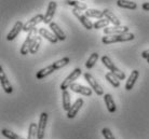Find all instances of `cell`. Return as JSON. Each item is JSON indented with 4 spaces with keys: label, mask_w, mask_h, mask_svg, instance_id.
Here are the masks:
<instances>
[{
    "label": "cell",
    "mask_w": 149,
    "mask_h": 139,
    "mask_svg": "<svg viewBox=\"0 0 149 139\" xmlns=\"http://www.w3.org/2000/svg\"><path fill=\"white\" fill-rule=\"evenodd\" d=\"M56 8H57V4H56L55 1H50L48 6V9H47V12L45 14V19H43V23L45 24H51L52 23V19L54 17V14H55Z\"/></svg>",
    "instance_id": "9"
},
{
    "label": "cell",
    "mask_w": 149,
    "mask_h": 139,
    "mask_svg": "<svg viewBox=\"0 0 149 139\" xmlns=\"http://www.w3.org/2000/svg\"><path fill=\"white\" fill-rule=\"evenodd\" d=\"M37 129H38V125H36V123H30L29 127H28L27 139H36L37 138Z\"/></svg>",
    "instance_id": "28"
},
{
    "label": "cell",
    "mask_w": 149,
    "mask_h": 139,
    "mask_svg": "<svg viewBox=\"0 0 149 139\" xmlns=\"http://www.w3.org/2000/svg\"><path fill=\"white\" fill-rule=\"evenodd\" d=\"M83 104H84L83 99H82V98H78V99L74 102V105L70 107L69 111L67 112L68 119H74V118L77 115V113L79 112V110L81 109V107L83 106Z\"/></svg>",
    "instance_id": "14"
},
{
    "label": "cell",
    "mask_w": 149,
    "mask_h": 139,
    "mask_svg": "<svg viewBox=\"0 0 149 139\" xmlns=\"http://www.w3.org/2000/svg\"><path fill=\"white\" fill-rule=\"evenodd\" d=\"M142 56L144 57V58H146V59H148V58H149V50H146V51H144V52L142 53Z\"/></svg>",
    "instance_id": "33"
},
{
    "label": "cell",
    "mask_w": 149,
    "mask_h": 139,
    "mask_svg": "<svg viewBox=\"0 0 149 139\" xmlns=\"http://www.w3.org/2000/svg\"><path fill=\"white\" fill-rule=\"evenodd\" d=\"M130 33L129 31V27L127 26H111L104 28V35L105 36H110V35H119V34H127Z\"/></svg>",
    "instance_id": "10"
},
{
    "label": "cell",
    "mask_w": 149,
    "mask_h": 139,
    "mask_svg": "<svg viewBox=\"0 0 149 139\" xmlns=\"http://www.w3.org/2000/svg\"><path fill=\"white\" fill-rule=\"evenodd\" d=\"M117 4H118V7L122 8V9H127V10H135L137 8V4L135 2L129 1V0H118Z\"/></svg>",
    "instance_id": "24"
},
{
    "label": "cell",
    "mask_w": 149,
    "mask_h": 139,
    "mask_svg": "<svg viewBox=\"0 0 149 139\" xmlns=\"http://www.w3.org/2000/svg\"><path fill=\"white\" fill-rule=\"evenodd\" d=\"M72 14H74V16L80 21V23L83 25V27H84L86 29L91 30V29H93L94 28L93 24H92V22L89 19V17H88L86 14H82L79 10H77V9H72Z\"/></svg>",
    "instance_id": "8"
},
{
    "label": "cell",
    "mask_w": 149,
    "mask_h": 139,
    "mask_svg": "<svg viewBox=\"0 0 149 139\" xmlns=\"http://www.w3.org/2000/svg\"><path fill=\"white\" fill-rule=\"evenodd\" d=\"M138 77H139V71L138 70H133V71L131 72L130 77H129V79L127 80V83H125V90L131 91L133 89L136 80L138 79Z\"/></svg>",
    "instance_id": "18"
},
{
    "label": "cell",
    "mask_w": 149,
    "mask_h": 139,
    "mask_svg": "<svg viewBox=\"0 0 149 139\" xmlns=\"http://www.w3.org/2000/svg\"><path fill=\"white\" fill-rule=\"evenodd\" d=\"M56 70V68L54 67V65H50V66H47L45 68H42L40 69L39 71L37 72V75H36V78L38 80H41V79H45V77H48V75H52L53 72Z\"/></svg>",
    "instance_id": "15"
},
{
    "label": "cell",
    "mask_w": 149,
    "mask_h": 139,
    "mask_svg": "<svg viewBox=\"0 0 149 139\" xmlns=\"http://www.w3.org/2000/svg\"><path fill=\"white\" fill-rule=\"evenodd\" d=\"M0 81H1V86L3 89V91L7 93V94H11L13 92V87H12L11 83L8 79L6 72L3 71L2 67H0Z\"/></svg>",
    "instance_id": "11"
},
{
    "label": "cell",
    "mask_w": 149,
    "mask_h": 139,
    "mask_svg": "<svg viewBox=\"0 0 149 139\" xmlns=\"http://www.w3.org/2000/svg\"><path fill=\"white\" fill-rule=\"evenodd\" d=\"M1 134L3 137H6L7 139H24L22 136L17 135V134H15L14 132H11V131H9L7 128H3L2 131H1Z\"/></svg>",
    "instance_id": "27"
},
{
    "label": "cell",
    "mask_w": 149,
    "mask_h": 139,
    "mask_svg": "<svg viewBox=\"0 0 149 139\" xmlns=\"http://www.w3.org/2000/svg\"><path fill=\"white\" fill-rule=\"evenodd\" d=\"M135 35L132 33L127 34H119V35H110V36H104L102 38V42L104 44H112L117 42H127L134 40Z\"/></svg>",
    "instance_id": "1"
},
{
    "label": "cell",
    "mask_w": 149,
    "mask_h": 139,
    "mask_svg": "<svg viewBox=\"0 0 149 139\" xmlns=\"http://www.w3.org/2000/svg\"><path fill=\"white\" fill-rule=\"evenodd\" d=\"M62 102H63V109L68 112V111H69V109H70V107L72 105H71L70 93H69L67 90L63 91V94H62Z\"/></svg>",
    "instance_id": "19"
},
{
    "label": "cell",
    "mask_w": 149,
    "mask_h": 139,
    "mask_svg": "<svg viewBox=\"0 0 149 139\" xmlns=\"http://www.w3.org/2000/svg\"><path fill=\"white\" fill-rule=\"evenodd\" d=\"M109 21L106 17H104V19H98L97 22H95L93 24V27L94 29H101V28H106V27H108L109 25Z\"/></svg>",
    "instance_id": "30"
},
{
    "label": "cell",
    "mask_w": 149,
    "mask_h": 139,
    "mask_svg": "<svg viewBox=\"0 0 149 139\" xmlns=\"http://www.w3.org/2000/svg\"><path fill=\"white\" fill-rule=\"evenodd\" d=\"M83 77H84V80L89 83L90 87L95 92V94L98 95V96H103V95H104L103 87H102L101 84L95 80V78H94L93 75H91V73H89V72H86V73L83 75Z\"/></svg>",
    "instance_id": "5"
},
{
    "label": "cell",
    "mask_w": 149,
    "mask_h": 139,
    "mask_svg": "<svg viewBox=\"0 0 149 139\" xmlns=\"http://www.w3.org/2000/svg\"><path fill=\"white\" fill-rule=\"evenodd\" d=\"M69 89H70L72 92H74V93L84 95V96H88V97H90V96L92 95V89H91V87H86V86H84V85L78 84V83H72Z\"/></svg>",
    "instance_id": "12"
},
{
    "label": "cell",
    "mask_w": 149,
    "mask_h": 139,
    "mask_svg": "<svg viewBox=\"0 0 149 139\" xmlns=\"http://www.w3.org/2000/svg\"><path fill=\"white\" fill-rule=\"evenodd\" d=\"M81 1H83V0H81Z\"/></svg>",
    "instance_id": "36"
},
{
    "label": "cell",
    "mask_w": 149,
    "mask_h": 139,
    "mask_svg": "<svg viewBox=\"0 0 149 139\" xmlns=\"http://www.w3.org/2000/svg\"><path fill=\"white\" fill-rule=\"evenodd\" d=\"M142 8L145 11H149V2H144L142 6Z\"/></svg>",
    "instance_id": "34"
},
{
    "label": "cell",
    "mask_w": 149,
    "mask_h": 139,
    "mask_svg": "<svg viewBox=\"0 0 149 139\" xmlns=\"http://www.w3.org/2000/svg\"><path fill=\"white\" fill-rule=\"evenodd\" d=\"M103 12H104L105 17L108 19L110 23H112V24H113V26H120V25H121L120 19H118V17H117V16H116V15L113 14L109 9H105V10H103Z\"/></svg>",
    "instance_id": "21"
},
{
    "label": "cell",
    "mask_w": 149,
    "mask_h": 139,
    "mask_svg": "<svg viewBox=\"0 0 149 139\" xmlns=\"http://www.w3.org/2000/svg\"><path fill=\"white\" fill-rule=\"evenodd\" d=\"M104 102L105 105L107 107V110H108L110 113H115L116 110H117V107H116L115 100L110 94H105L104 95Z\"/></svg>",
    "instance_id": "20"
},
{
    "label": "cell",
    "mask_w": 149,
    "mask_h": 139,
    "mask_svg": "<svg viewBox=\"0 0 149 139\" xmlns=\"http://www.w3.org/2000/svg\"><path fill=\"white\" fill-rule=\"evenodd\" d=\"M48 123V113L42 112L39 118V123H38V129H37V139H43L45 138V132Z\"/></svg>",
    "instance_id": "7"
},
{
    "label": "cell",
    "mask_w": 149,
    "mask_h": 139,
    "mask_svg": "<svg viewBox=\"0 0 149 139\" xmlns=\"http://www.w3.org/2000/svg\"><path fill=\"white\" fill-rule=\"evenodd\" d=\"M97 59H98V53H92V54L90 55L89 58H88V60H86V67L88 68V69H91V68H93L94 65L96 64Z\"/></svg>",
    "instance_id": "26"
},
{
    "label": "cell",
    "mask_w": 149,
    "mask_h": 139,
    "mask_svg": "<svg viewBox=\"0 0 149 139\" xmlns=\"http://www.w3.org/2000/svg\"><path fill=\"white\" fill-rule=\"evenodd\" d=\"M105 78H106V80H107L113 87L117 89V87L120 86V80L118 79L112 72H107V73L105 75Z\"/></svg>",
    "instance_id": "25"
},
{
    "label": "cell",
    "mask_w": 149,
    "mask_h": 139,
    "mask_svg": "<svg viewBox=\"0 0 149 139\" xmlns=\"http://www.w3.org/2000/svg\"><path fill=\"white\" fill-rule=\"evenodd\" d=\"M38 33H39V30H37L35 28L34 30H31V31H29V33L27 34V38L25 39V41H24L23 45L21 46V50H19V53H21L22 55H27V54L29 53L31 44H33V42H34L35 38L37 37Z\"/></svg>",
    "instance_id": "3"
},
{
    "label": "cell",
    "mask_w": 149,
    "mask_h": 139,
    "mask_svg": "<svg viewBox=\"0 0 149 139\" xmlns=\"http://www.w3.org/2000/svg\"><path fill=\"white\" fill-rule=\"evenodd\" d=\"M23 27H24V24H23L22 21H17V22L14 24V26L10 30V33L7 35V40L8 41H12L14 40L15 38L19 35V33L23 30Z\"/></svg>",
    "instance_id": "13"
},
{
    "label": "cell",
    "mask_w": 149,
    "mask_h": 139,
    "mask_svg": "<svg viewBox=\"0 0 149 139\" xmlns=\"http://www.w3.org/2000/svg\"><path fill=\"white\" fill-rule=\"evenodd\" d=\"M68 6L74 7V9H77L79 11H83V10H88V7L84 2H80L78 0H64Z\"/></svg>",
    "instance_id": "23"
},
{
    "label": "cell",
    "mask_w": 149,
    "mask_h": 139,
    "mask_svg": "<svg viewBox=\"0 0 149 139\" xmlns=\"http://www.w3.org/2000/svg\"><path fill=\"white\" fill-rule=\"evenodd\" d=\"M84 14L88 16V17H93V19H104V12L100 11V10H96V9H88L86 10V13Z\"/></svg>",
    "instance_id": "22"
},
{
    "label": "cell",
    "mask_w": 149,
    "mask_h": 139,
    "mask_svg": "<svg viewBox=\"0 0 149 139\" xmlns=\"http://www.w3.org/2000/svg\"><path fill=\"white\" fill-rule=\"evenodd\" d=\"M41 41H42V37L35 38V40L33 42V44H31V48H30V51H29L30 54H36L38 52V50H39V48H40L41 45Z\"/></svg>",
    "instance_id": "29"
},
{
    "label": "cell",
    "mask_w": 149,
    "mask_h": 139,
    "mask_svg": "<svg viewBox=\"0 0 149 139\" xmlns=\"http://www.w3.org/2000/svg\"><path fill=\"white\" fill-rule=\"evenodd\" d=\"M50 28L52 30V33L55 35V37L58 39V41H64L65 39H66V35L64 33L62 28H60V26L56 24V23L52 22L50 24Z\"/></svg>",
    "instance_id": "16"
},
{
    "label": "cell",
    "mask_w": 149,
    "mask_h": 139,
    "mask_svg": "<svg viewBox=\"0 0 149 139\" xmlns=\"http://www.w3.org/2000/svg\"><path fill=\"white\" fill-rule=\"evenodd\" d=\"M69 63H70V58H69V57H63L62 59L57 60L55 63H53V65H54V67H55L56 70H57V69H61V68L65 67V66L68 65Z\"/></svg>",
    "instance_id": "31"
},
{
    "label": "cell",
    "mask_w": 149,
    "mask_h": 139,
    "mask_svg": "<svg viewBox=\"0 0 149 139\" xmlns=\"http://www.w3.org/2000/svg\"><path fill=\"white\" fill-rule=\"evenodd\" d=\"M82 71L80 68H76L72 71L70 72V75L66 77V79L63 80V82L61 84V90L62 91H66L67 89L70 87V85L72 83H74V80H77L81 75Z\"/></svg>",
    "instance_id": "4"
},
{
    "label": "cell",
    "mask_w": 149,
    "mask_h": 139,
    "mask_svg": "<svg viewBox=\"0 0 149 139\" xmlns=\"http://www.w3.org/2000/svg\"><path fill=\"white\" fill-rule=\"evenodd\" d=\"M43 19H45V16L42 14H37L35 15L34 17H31L30 19H28L25 24H24V27H23V30L24 31H26V33H29L31 30H34L36 28L38 24H40V23L43 22Z\"/></svg>",
    "instance_id": "6"
},
{
    "label": "cell",
    "mask_w": 149,
    "mask_h": 139,
    "mask_svg": "<svg viewBox=\"0 0 149 139\" xmlns=\"http://www.w3.org/2000/svg\"><path fill=\"white\" fill-rule=\"evenodd\" d=\"M39 35H40V37L47 39L49 42H51L53 44H55L56 42L58 41V39L55 37V35L53 34V33H50V31H49L48 29H45V28H40V29H39Z\"/></svg>",
    "instance_id": "17"
},
{
    "label": "cell",
    "mask_w": 149,
    "mask_h": 139,
    "mask_svg": "<svg viewBox=\"0 0 149 139\" xmlns=\"http://www.w3.org/2000/svg\"><path fill=\"white\" fill-rule=\"evenodd\" d=\"M147 63H148V64H149V58H148V59H147Z\"/></svg>",
    "instance_id": "35"
},
{
    "label": "cell",
    "mask_w": 149,
    "mask_h": 139,
    "mask_svg": "<svg viewBox=\"0 0 149 139\" xmlns=\"http://www.w3.org/2000/svg\"><path fill=\"white\" fill-rule=\"evenodd\" d=\"M101 59H102V63L105 65V67L108 68L109 70H110V72H112L118 79L119 80L125 79V73H124L123 71H121L119 68L112 63V60L110 59V57L107 56V55H104V56H102Z\"/></svg>",
    "instance_id": "2"
},
{
    "label": "cell",
    "mask_w": 149,
    "mask_h": 139,
    "mask_svg": "<svg viewBox=\"0 0 149 139\" xmlns=\"http://www.w3.org/2000/svg\"><path fill=\"white\" fill-rule=\"evenodd\" d=\"M102 134H103L105 139H116L113 134L111 133V131L107 127H104L103 129H102Z\"/></svg>",
    "instance_id": "32"
}]
</instances>
